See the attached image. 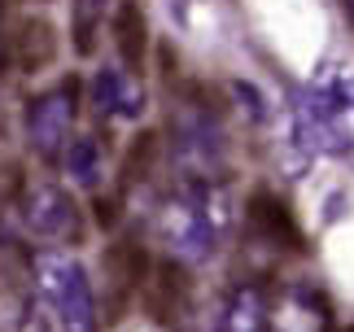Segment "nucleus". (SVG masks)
Returning <instances> with one entry per match:
<instances>
[{
    "label": "nucleus",
    "instance_id": "f257e3e1",
    "mask_svg": "<svg viewBox=\"0 0 354 332\" xmlns=\"http://www.w3.org/2000/svg\"><path fill=\"white\" fill-rule=\"evenodd\" d=\"M31 267H35V288L44 297L53 332H101L97 297H92V280L84 262L62 254V249H39Z\"/></svg>",
    "mask_w": 354,
    "mask_h": 332
},
{
    "label": "nucleus",
    "instance_id": "f03ea898",
    "mask_svg": "<svg viewBox=\"0 0 354 332\" xmlns=\"http://www.w3.org/2000/svg\"><path fill=\"white\" fill-rule=\"evenodd\" d=\"M162 241L180 262H201L219 245V210H214V184L210 179H180V188L167 197L158 214Z\"/></svg>",
    "mask_w": 354,
    "mask_h": 332
},
{
    "label": "nucleus",
    "instance_id": "7ed1b4c3",
    "mask_svg": "<svg viewBox=\"0 0 354 332\" xmlns=\"http://www.w3.org/2000/svg\"><path fill=\"white\" fill-rule=\"evenodd\" d=\"M79 114V83L66 79L62 88L39 92L35 101H26V136H31V149L44 162H57L71 145V122Z\"/></svg>",
    "mask_w": 354,
    "mask_h": 332
},
{
    "label": "nucleus",
    "instance_id": "20e7f679",
    "mask_svg": "<svg viewBox=\"0 0 354 332\" xmlns=\"http://www.w3.org/2000/svg\"><path fill=\"white\" fill-rule=\"evenodd\" d=\"M22 219L35 237L44 241H71L79 237V205L71 201V192L53 179H31L22 192Z\"/></svg>",
    "mask_w": 354,
    "mask_h": 332
},
{
    "label": "nucleus",
    "instance_id": "39448f33",
    "mask_svg": "<svg viewBox=\"0 0 354 332\" xmlns=\"http://www.w3.org/2000/svg\"><path fill=\"white\" fill-rule=\"evenodd\" d=\"M245 223H250V232L271 249H289V254H302L306 249V237H302V228H297L289 201L271 188H254L250 197H245Z\"/></svg>",
    "mask_w": 354,
    "mask_h": 332
},
{
    "label": "nucleus",
    "instance_id": "423d86ee",
    "mask_svg": "<svg viewBox=\"0 0 354 332\" xmlns=\"http://www.w3.org/2000/svg\"><path fill=\"white\" fill-rule=\"evenodd\" d=\"M188 271H184V262L180 258H162L149 267V280H145V302H149V311L158 315L162 324H171V320H180V311L188 306Z\"/></svg>",
    "mask_w": 354,
    "mask_h": 332
},
{
    "label": "nucleus",
    "instance_id": "0eeeda50",
    "mask_svg": "<svg viewBox=\"0 0 354 332\" xmlns=\"http://www.w3.org/2000/svg\"><path fill=\"white\" fill-rule=\"evenodd\" d=\"M9 62L18 71H48L57 62V31L44 18H22L9 35Z\"/></svg>",
    "mask_w": 354,
    "mask_h": 332
},
{
    "label": "nucleus",
    "instance_id": "6e6552de",
    "mask_svg": "<svg viewBox=\"0 0 354 332\" xmlns=\"http://www.w3.org/2000/svg\"><path fill=\"white\" fill-rule=\"evenodd\" d=\"M110 31H114V48L127 75H145V62H149V22H145V9L140 0H118L114 5V18H110Z\"/></svg>",
    "mask_w": 354,
    "mask_h": 332
},
{
    "label": "nucleus",
    "instance_id": "1a4fd4ad",
    "mask_svg": "<svg viewBox=\"0 0 354 332\" xmlns=\"http://www.w3.org/2000/svg\"><path fill=\"white\" fill-rule=\"evenodd\" d=\"M214 332H271V306H267V293L258 284H241L232 288L227 306L219 315V328Z\"/></svg>",
    "mask_w": 354,
    "mask_h": 332
},
{
    "label": "nucleus",
    "instance_id": "9d476101",
    "mask_svg": "<svg viewBox=\"0 0 354 332\" xmlns=\"http://www.w3.org/2000/svg\"><path fill=\"white\" fill-rule=\"evenodd\" d=\"M92 105H97L101 114L140 118V109H145V96L131 88L122 71H97V79H92Z\"/></svg>",
    "mask_w": 354,
    "mask_h": 332
},
{
    "label": "nucleus",
    "instance_id": "9b49d317",
    "mask_svg": "<svg viewBox=\"0 0 354 332\" xmlns=\"http://www.w3.org/2000/svg\"><path fill=\"white\" fill-rule=\"evenodd\" d=\"M62 162H66V175H71L79 188H97V184H101V175H105L101 140H97V136H75V140L66 145Z\"/></svg>",
    "mask_w": 354,
    "mask_h": 332
},
{
    "label": "nucleus",
    "instance_id": "f8f14e48",
    "mask_svg": "<svg viewBox=\"0 0 354 332\" xmlns=\"http://www.w3.org/2000/svg\"><path fill=\"white\" fill-rule=\"evenodd\" d=\"M158 149H162V140H158V131H140L131 140V149H127V158H122V188H131V184H145L149 175H153V162H158Z\"/></svg>",
    "mask_w": 354,
    "mask_h": 332
},
{
    "label": "nucleus",
    "instance_id": "ddd939ff",
    "mask_svg": "<svg viewBox=\"0 0 354 332\" xmlns=\"http://www.w3.org/2000/svg\"><path fill=\"white\" fill-rule=\"evenodd\" d=\"M101 9H105V0H79V13H75V48L79 53H92V44H97Z\"/></svg>",
    "mask_w": 354,
    "mask_h": 332
},
{
    "label": "nucleus",
    "instance_id": "4468645a",
    "mask_svg": "<svg viewBox=\"0 0 354 332\" xmlns=\"http://www.w3.org/2000/svg\"><path fill=\"white\" fill-rule=\"evenodd\" d=\"M232 96H236L245 109H250V118H254V122H263V118H267V101H263V92H258L254 83H241V79H236V83H232Z\"/></svg>",
    "mask_w": 354,
    "mask_h": 332
},
{
    "label": "nucleus",
    "instance_id": "2eb2a0df",
    "mask_svg": "<svg viewBox=\"0 0 354 332\" xmlns=\"http://www.w3.org/2000/svg\"><path fill=\"white\" fill-rule=\"evenodd\" d=\"M97 223L114 228L118 223V197H97Z\"/></svg>",
    "mask_w": 354,
    "mask_h": 332
},
{
    "label": "nucleus",
    "instance_id": "dca6fc26",
    "mask_svg": "<svg viewBox=\"0 0 354 332\" xmlns=\"http://www.w3.org/2000/svg\"><path fill=\"white\" fill-rule=\"evenodd\" d=\"M342 13H346V22L354 26V0H342Z\"/></svg>",
    "mask_w": 354,
    "mask_h": 332
},
{
    "label": "nucleus",
    "instance_id": "f3484780",
    "mask_svg": "<svg viewBox=\"0 0 354 332\" xmlns=\"http://www.w3.org/2000/svg\"><path fill=\"white\" fill-rule=\"evenodd\" d=\"M346 332H354V328H346Z\"/></svg>",
    "mask_w": 354,
    "mask_h": 332
}]
</instances>
